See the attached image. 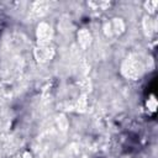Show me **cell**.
<instances>
[{"label": "cell", "instance_id": "6da1fadb", "mask_svg": "<svg viewBox=\"0 0 158 158\" xmlns=\"http://www.w3.org/2000/svg\"><path fill=\"white\" fill-rule=\"evenodd\" d=\"M53 31H52V26L47 22H40L36 30V37L37 41L41 46H44L47 43H49L51 38H52Z\"/></svg>", "mask_w": 158, "mask_h": 158}, {"label": "cell", "instance_id": "7a4b0ae2", "mask_svg": "<svg viewBox=\"0 0 158 158\" xmlns=\"http://www.w3.org/2000/svg\"><path fill=\"white\" fill-rule=\"evenodd\" d=\"M77 38H78V43L83 48H88L91 44V42H93V36H91L90 31L86 30V28L79 30L78 33H77Z\"/></svg>", "mask_w": 158, "mask_h": 158}, {"label": "cell", "instance_id": "3957f363", "mask_svg": "<svg viewBox=\"0 0 158 158\" xmlns=\"http://www.w3.org/2000/svg\"><path fill=\"white\" fill-rule=\"evenodd\" d=\"M110 25H111V28H112L114 33H122L125 31V23H123L122 19L116 17L110 22Z\"/></svg>", "mask_w": 158, "mask_h": 158}, {"label": "cell", "instance_id": "277c9868", "mask_svg": "<svg viewBox=\"0 0 158 158\" xmlns=\"http://www.w3.org/2000/svg\"><path fill=\"white\" fill-rule=\"evenodd\" d=\"M146 107L148 109V111L156 112V110H157V99L153 94H151L149 98L146 100Z\"/></svg>", "mask_w": 158, "mask_h": 158}, {"label": "cell", "instance_id": "5b68a950", "mask_svg": "<svg viewBox=\"0 0 158 158\" xmlns=\"http://www.w3.org/2000/svg\"><path fill=\"white\" fill-rule=\"evenodd\" d=\"M143 27H144V31L147 33H151L152 31H154V25H153V20L149 17V16H146L143 19Z\"/></svg>", "mask_w": 158, "mask_h": 158}, {"label": "cell", "instance_id": "8992f818", "mask_svg": "<svg viewBox=\"0 0 158 158\" xmlns=\"http://www.w3.org/2000/svg\"><path fill=\"white\" fill-rule=\"evenodd\" d=\"M157 5H158L157 1H146L144 2V7L147 9V11L149 10V14H153L154 12V10L157 9Z\"/></svg>", "mask_w": 158, "mask_h": 158}, {"label": "cell", "instance_id": "52a82bcc", "mask_svg": "<svg viewBox=\"0 0 158 158\" xmlns=\"http://www.w3.org/2000/svg\"><path fill=\"white\" fill-rule=\"evenodd\" d=\"M22 158H32V154L30 152H25L23 156H22Z\"/></svg>", "mask_w": 158, "mask_h": 158}]
</instances>
